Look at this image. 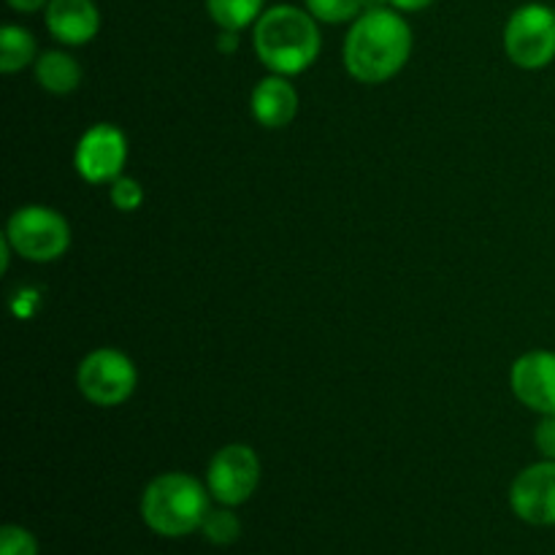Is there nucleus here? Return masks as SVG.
Wrapping results in <instances>:
<instances>
[{"mask_svg": "<svg viewBox=\"0 0 555 555\" xmlns=\"http://www.w3.org/2000/svg\"><path fill=\"white\" fill-rule=\"evenodd\" d=\"M38 43L30 30L20 25H3L0 30V70L16 74V70L36 65Z\"/></svg>", "mask_w": 555, "mask_h": 555, "instance_id": "14", "label": "nucleus"}, {"mask_svg": "<svg viewBox=\"0 0 555 555\" xmlns=\"http://www.w3.org/2000/svg\"><path fill=\"white\" fill-rule=\"evenodd\" d=\"M209 488L184 472L155 477L141 493V518L160 537H188L209 513Z\"/></svg>", "mask_w": 555, "mask_h": 555, "instance_id": "3", "label": "nucleus"}, {"mask_svg": "<svg viewBox=\"0 0 555 555\" xmlns=\"http://www.w3.org/2000/svg\"><path fill=\"white\" fill-rule=\"evenodd\" d=\"M249 112L255 122L266 130H282L296 119L298 114V90L293 87L291 76L271 74L253 87L249 95Z\"/></svg>", "mask_w": 555, "mask_h": 555, "instance_id": "12", "label": "nucleus"}, {"mask_svg": "<svg viewBox=\"0 0 555 555\" xmlns=\"http://www.w3.org/2000/svg\"><path fill=\"white\" fill-rule=\"evenodd\" d=\"M504 52L524 70H542L555 60V11L526 3L513 11L504 27Z\"/></svg>", "mask_w": 555, "mask_h": 555, "instance_id": "6", "label": "nucleus"}, {"mask_svg": "<svg viewBox=\"0 0 555 555\" xmlns=\"http://www.w3.org/2000/svg\"><path fill=\"white\" fill-rule=\"evenodd\" d=\"M0 555H38V542L22 526H3L0 531Z\"/></svg>", "mask_w": 555, "mask_h": 555, "instance_id": "19", "label": "nucleus"}, {"mask_svg": "<svg viewBox=\"0 0 555 555\" xmlns=\"http://www.w3.org/2000/svg\"><path fill=\"white\" fill-rule=\"evenodd\" d=\"M412 27L399 11L372 9L352 22L345 38V68L361 85H385L412 57Z\"/></svg>", "mask_w": 555, "mask_h": 555, "instance_id": "1", "label": "nucleus"}, {"mask_svg": "<svg viewBox=\"0 0 555 555\" xmlns=\"http://www.w3.org/2000/svg\"><path fill=\"white\" fill-rule=\"evenodd\" d=\"M534 444L542 459L555 461V415H542V421L537 423Z\"/></svg>", "mask_w": 555, "mask_h": 555, "instance_id": "20", "label": "nucleus"}, {"mask_svg": "<svg viewBox=\"0 0 555 555\" xmlns=\"http://www.w3.org/2000/svg\"><path fill=\"white\" fill-rule=\"evenodd\" d=\"M238 49V33L233 30H222L220 38H217V52L222 54H233Z\"/></svg>", "mask_w": 555, "mask_h": 555, "instance_id": "21", "label": "nucleus"}, {"mask_svg": "<svg viewBox=\"0 0 555 555\" xmlns=\"http://www.w3.org/2000/svg\"><path fill=\"white\" fill-rule=\"evenodd\" d=\"M128 163V135L112 122H98L81 133L74 150V168L85 182L112 184Z\"/></svg>", "mask_w": 555, "mask_h": 555, "instance_id": "8", "label": "nucleus"}, {"mask_svg": "<svg viewBox=\"0 0 555 555\" xmlns=\"http://www.w3.org/2000/svg\"><path fill=\"white\" fill-rule=\"evenodd\" d=\"M266 0H206V11H209L211 22L220 30L242 33L244 27L255 25L263 14Z\"/></svg>", "mask_w": 555, "mask_h": 555, "instance_id": "15", "label": "nucleus"}, {"mask_svg": "<svg viewBox=\"0 0 555 555\" xmlns=\"http://www.w3.org/2000/svg\"><path fill=\"white\" fill-rule=\"evenodd\" d=\"M434 0H390V5H393L396 11H423Z\"/></svg>", "mask_w": 555, "mask_h": 555, "instance_id": "23", "label": "nucleus"}, {"mask_svg": "<svg viewBox=\"0 0 555 555\" xmlns=\"http://www.w3.org/2000/svg\"><path fill=\"white\" fill-rule=\"evenodd\" d=\"M320 47L318 20L298 5H271L253 25V49L271 74H304L320 57Z\"/></svg>", "mask_w": 555, "mask_h": 555, "instance_id": "2", "label": "nucleus"}, {"mask_svg": "<svg viewBox=\"0 0 555 555\" xmlns=\"http://www.w3.org/2000/svg\"><path fill=\"white\" fill-rule=\"evenodd\" d=\"M43 20L54 41L65 47H85L101 30V11L92 0H49Z\"/></svg>", "mask_w": 555, "mask_h": 555, "instance_id": "11", "label": "nucleus"}, {"mask_svg": "<svg viewBox=\"0 0 555 555\" xmlns=\"http://www.w3.org/2000/svg\"><path fill=\"white\" fill-rule=\"evenodd\" d=\"M139 372L133 358L114 347H98L81 358L76 369V388L90 404L119 406L135 393Z\"/></svg>", "mask_w": 555, "mask_h": 555, "instance_id": "5", "label": "nucleus"}, {"mask_svg": "<svg viewBox=\"0 0 555 555\" xmlns=\"http://www.w3.org/2000/svg\"><path fill=\"white\" fill-rule=\"evenodd\" d=\"M509 507L524 524L555 526V461H540L520 472L509 486Z\"/></svg>", "mask_w": 555, "mask_h": 555, "instance_id": "10", "label": "nucleus"}, {"mask_svg": "<svg viewBox=\"0 0 555 555\" xmlns=\"http://www.w3.org/2000/svg\"><path fill=\"white\" fill-rule=\"evenodd\" d=\"M201 531H204V537L211 542V545L225 547L238 540V534H242V524H238V518L233 515V507H225V504H222L220 509H209V513H206L204 524H201Z\"/></svg>", "mask_w": 555, "mask_h": 555, "instance_id": "16", "label": "nucleus"}, {"mask_svg": "<svg viewBox=\"0 0 555 555\" xmlns=\"http://www.w3.org/2000/svg\"><path fill=\"white\" fill-rule=\"evenodd\" d=\"M9 5L20 14H36V11L47 9L49 0H9Z\"/></svg>", "mask_w": 555, "mask_h": 555, "instance_id": "22", "label": "nucleus"}, {"mask_svg": "<svg viewBox=\"0 0 555 555\" xmlns=\"http://www.w3.org/2000/svg\"><path fill=\"white\" fill-rule=\"evenodd\" d=\"M5 238L20 258L30 263H54L68 253L70 225L52 206L30 204L9 217Z\"/></svg>", "mask_w": 555, "mask_h": 555, "instance_id": "4", "label": "nucleus"}, {"mask_svg": "<svg viewBox=\"0 0 555 555\" xmlns=\"http://www.w3.org/2000/svg\"><path fill=\"white\" fill-rule=\"evenodd\" d=\"M513 396L537 415H555V352L531 350L509 369Z\"/></svg>", "mask_w": 555, "mask_h": 555, "instance_id": "9", "label": "nucleus"}, {"mask_svg": "<svg viewBox=\"0 0 555 555\" xmlns=\"http://www.w3.org/2000/svg\"><path fill=\"white\" fill-rule=\"evenodd\" d=\"M108 198H112L114 209L125 211V215H130V211H139L141 206H144V188H141L139 179L133 177H117L112 182V188H108Z\"/></svg>", "mask_w": 555, "mask_h": 555, "instance_id": "18", "label": "nucleus"}, {"mask_svg": "<svg viewBox=\"0 0 555 555\" xmlns=\"http://www.w3.org/2000/svg\"><path fill=\"white\" fill-rule=\"evenodd\" d=\"M260 486V459L249 444L233 442L217 450L206 469V488L211 499L225 507L249 502Z\"/></svg>", "mask_w": 555, "mask_h": 555, "instance_id": "7", "label": "nucleus"}, {"mask_svg": "<svg viewBox=\"0 0 555 555\" xmlns=\"http://www.w3.org/2000/svg\"><path fill=\"white\" fill-rule=\"evenodd\" d=\"M307 11L325 25L356 22L366 11L363 0H307Z\"/></svg>", "mask_w": 555, "mask_h": 555, "instance_id": "17", "label": "nucleus"}, {"mask_svg": "<svg viewBox=\"0 0 555 555\" xmlns=\"http://www.w3.org/2000/svg\"><path fill=\"white\" fill-rule=\"evenodd\" d=\"M33 70H36L38 87L52 95H70L81 85L79 60L70 57L63 49H49V52L38 54Z\"/></svg>", "mask_w": 555, "mask_h": 555, "instance_id": "13", "label": "nucleus"}]
</instances>
